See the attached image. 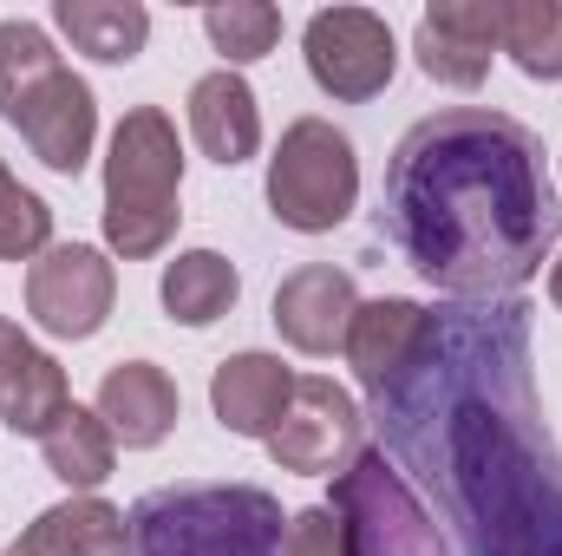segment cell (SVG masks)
<instances>
[{"label": "cell", "instance_id": "obj_1", "mask_svg": "<svg viewBox=\"0 0 562 556\" xmlns=\"http://www.w3.org/2000/svg\"><path fill=\"white\" fill-rule=\"evenodd\" d=\"M367 407L458 556H562V445L537 400L524 294L431 308L413 360Z\"/></svg>", "mask_w": 562, "mask_h": 556}, {"label": "cell", "instance_id": "obj_2", "mask_svg": "<svg viewBox=\"0 0 562 556\" xmlns=\"http://www.w3.org/2000/svg\"><path fill=\"white\" fill-rule=\"evenodd\" d=\"M543 138L491 105H445L386 157L380 236L451 301L517 294L562 243Z\"/></svg>", "mask_w": 562, "mask_h": 556}, {"label": "cell", "instance_id": "obj_3", "mask_svg": "<svg viewBox=\"0 0 562 556\" xmlns=\"http://www.w3.org/2000/svg\"><path fill=\"white\" fill-rule=\"evenodd\" d=\"M288 518L262 485H164L125 511L112 556H281Z\"/></svg>", "mask_w": 562, "mask_h": 556}, {"label": "cell", "instance_id": "obj_4", "mask_svg": "<svg viewBox=\"0 0 562 556\" xmlns=\"http://www.w3.org/2000/svg\"><path fill=\"white\" fill-rule=\"evenodd\" d=\"M177 190H183L177 125L157 105L125 112L119 132H112V157H105V243L125 263H144V256L170 249L177 216H183Z\"/></svg>", "mask_w": 562, "mask_h": 556}, {"label": "cell", "instance_id": "obj_5", "mask_svg": "<svg viewBox=\"0 0 562 556\" xmlns=\"http://www.w3.org/2000/svg\"><path fill=\"white\" fill-rule=\"evenodd\" d=\"M360 197V157L353 138L327 119H294L269 157V216L294 236H327L353 216Z\"/></svg>", "mask_w": 562, "mask_h": 556}, {"label": "cell", "instance_id": "obj_6", "mask_svg": "<svg viewBox=\"0 0 562 556\" xmlns=\"http://www.w3.org/2000/svg\"><path fill=\"white\" fill-rule=\"evenodd\" d=\"M327 511L340 524V551L347 556H451L438 518L425 511V498L400 478V465L386 452H360L334 478Z\"/></svg>", "mask_w": 562, "mask_h": 556}, {"label": "cell", "instance_id": "obj_7", "mask_svg": "<svg viewBox=\"0 0 562 556\" xmlns=\"http://www.w3.org/2000/svg\"><path fill=\"white\" fill-rule=\"evenodd\" d=\"M301 53H307V73L327 99H380L393 86V66H400V46H393V26L386 13L373 7H321L301 33Z\"/></svg>", "mask_w": 562, "mask_h": 556}, {"label": "cell", "instance_id": "obj_8", "mask_svg": "<svg viewBox=\"0 0 562 556\" xmlns=\"http://www.w3.org/2000/svg\"><path fill=\"white\" fill-rule=\"evenodd\" d=\"M112 301H119V276H112L105 249H92V243H53L26 269V314L53 341H92L105 327Z\"/></svg>", "mask_w": 562, "mask_h": 556}, {"label": "cell", "instance_id": "obj_9", "mask_svg": "<svg viewBox=\"0 0 562 556\" xmlns=\"http://www.w3.org/2000/svg\"><path fill=\"white\" fill-rule=\"evenodd\" d=\"M360 432H367V413L353 407V393L307 374V380H294V400L281 413L276 438H269V458L281 471L327 478V471H347L360 458Z\"/></svg>", "mask_w": 562, "mask_h": 556}, {"label": "cell", "instance_id": "obj_10", "mask_svg": "<svg viewBox=\"0 0 562 556\" xmlns=\"http://www.w3.org/2000/svg\"><path fill=\"white\" fill-rule=\"evenodd\" d=\"M497 33H504V0H431L413 33L419 73L451 92H477L491 79Z\"/></svg>", "mask_w": 562, "mask_h": 556}, {"label": "cell", "instance_id": "obj_11", "mask_svg": "<svg viewBox=\"0 0 562 556\" xmlns=\"http://www.w3.org/2000/svg\"><path fill=\"white\" fill-rule=\"evenodd\" d=\"M13 132L26 138V151H33L46 170L79 177L86 157H92V138H99V99H92V86H86L72 66H59L33 99L13 112Z\"/></svg>", "mask_w": 562, "mask_h": 556}, {"label": "cell", "instance_id": "obj_12", "mask_svg": "<svg viewBox=\"0 0 562 556\" xmlns=\"http://www.w3.org/2000/svg\"><path fill=\"white\" fill-rule=\"evenodd\" d=\"M353 314H360L353 276L334 269V263H301L276 288V327L294 354H334V347H347Z\"/></svg>", "mask_w": 562, "mask_h": 556}, {"label": "cell", "instance_id": "obj_13", "mask_svg": "<svg viewBox=\"0 0 562 556\" xmlns=\"http://www.w3.org/2000/svg\"><path fill=\"white\" fill-rule=\"evenodd\" d=\"M288 400H294V374L281 367L276 354H262V347L229 354L210 374V407L223 419V432H236V438H262L269 445L281 413H288Z\"/></svg>", "mask_w": 562, "mask_h": 556}, {"label": "cell", "instance_id": "obj_14", "mask_svg": "<svg viewBox=\"0 0 562 556\" xmlns=\"http://www.w3.org/2000/svg\"><path fill=\"white\" fill-rule=\"evenodd\" d=\"M92 413L112 425L119 445L150 452V445H164L170 425H177V380H170L164 367H150V360H119V367L99 380Z\"/></svg>", "mask_w": 562, "mask_h": 556}, {"label": "cell", "instance_id": "obj_15", "mask_svg": "<svg viewBox=\"0 0 562 556\" xmlns=\"http://www.w3.org/2000/svg\"><path fill=\"white\" fill-rule=\"evenodd\" d=\"M425 321H431V308L419 301H406V294H380V301H360V314H353V327H347V367H353V380L367 387V393H380L406 360H413V347L425 341Z\"/></svg>", "mask_w": 562, "mask_h": 556}, {"label": "cell", "instance_id": "obj_16", "mask_svg": "<svg viewBox=\"0 0 562 556\" xmlns=\"http://www.w3.org/2000/svg\"><path fill=\"white\" fill-rule=\"evenodd\" d=\"M190 132L203 144V157H216L223 170L249 164L262 151V112H256V92L243 73H203L190 86Z\"/></svg>", "mask_w": 562, "mask_h": 556}, {"label": "cell", "instance_id": "obj_17", "mask_svg": "<svg viewBox=\"0 0 562 556\" xmlns=\"http://www.w3.org/2000/svg\"><path fill=\"white\" fill-rule=\"evenodd\" d=\"M119 531H125V511H112L105 498L86 491V498H66V504L40 511L7 556H112Z\"/></svg>", "mask_w": 562, "mask_h": 556}, {"label": "cell", "instance_id": "obj_18", "mask_svg": "<svg viewBox=\"0 0 562 556\" xmlns=\"http://www.w3.org/2000/svg\"><path fill=\"white\" fill-rule=\"evenodd\" d=\"M40 458H46V471L59 485L99 491L112 478V465H119V438H112V425L92 413V407H66V413L40 432Z\"/></svg>", "mask_w": 562, "mask_h": 556}, {"label": "cell", "instance_id": "obj_19", "mask_svg": "<svg viewBox=\"0 0 562 556\" xmlns=\"http://www.w3.org/2000/svg\"><path fill=\"white\" fill-rule=\"evenodd\" d=\"M164 314L170 321H183V327H210V321H223L229 308H236V294H243V276H236V263L229 256H216V249H183L177 263H164Z\"/></svg>", "mask_w": 562, "mask_h": 556}, {"label": "cell", "instance_id": "obj_20", "mask_svg": "<svg viewBox=\"0 0 562 556\" xmlns=\"http://www.w3.org/2000/svg\"><path fill=\"white\" fill-rule=\"evenodd\" d=\"M53 26L79 53H92L105 66H132L144 53V40H150V13H144L138 0H59Z\"/></svg>", "mask_w": 562, "mask_h": 556}, {"label": "cell", "instance_id": "obj_21", "mask_svg": "<svg viewBox=\"0 0 562 556\" xmlns=\"http://www.w3.org/2000/svg\"><path fill=\"white\" fill-rule=\"evenodd\" d=\"M72 407V393H66V367L53 360V354H40V347H26L20 354V367L0 380V425L7 432H20V438H40L53 419Z\"/></svg>", "mask_w": 562, "mask_h": 556}, {"label": "cell", "instance_id": "obj_22", "mask_svg": "<svg viewBox=\"0 0 562 556\" xmlns=\"http://www.w3.org/2000/svg\"><path fill=\"white\" fill-rule=\"evenodd\" d=\"M497 46L517 59L524 79H562V0H504V33Z\"/></svg>", "mask_w": 562, "mask_h": 556}, {"label": "cell", "instance_id": "obj_23", "mask_svg": "<svg viewBox=\"0 0 562 556\" xmlns=\"http://www.w3.org/2000/svg\"><path fill=\"white\" fill-rule=\"evenodd\" d=\"M59 66H66V59L53 53L46 26H33V20H0V119L13 125V112H20Z\"/></svg>", "mask_w": 562, "mask_h": 556}, {"label": "cell", "instance_id": "obj_24", "mask_svg": "<svg viewBox=\"0 0 562 556\" xmlns=\"http://www.w3.org/2000/svg\"><path fill=\"white\" fill-rule=\"evenodd\" d=\"M203 33H210V46L229 59V73L236 66H256V59H269L281 40V13L269 0H216V7H203Z\"/></svg>", "mask_w": 562, "mask_h": 556}, {"label": "cell", "instance_id": "obj_25", "mask_svg": "<svg viewBox=\"0 0 562 556\" xmlns=\"http://www.w3.org/2000/svg\"><path fill=\"white\" fill-rule=\"evenodd\" d=\"M53 249V210L46 197H33L7 164H0V263H26Z\"/></svg>", "mask_w": 562, "mask_h": 556}, {"label": "cell", "instance_id": "obj_26", "mask_svg": "<svg viewBox=\"0 0 562 556\" xmlns=\"http://www.w3.org/2000/svg\"><path fill=\"white\" fill-rule=\"evenodd\" d=\"M281 556H347L340 551V524H334V511H327V504L294 511V518H288V551Z\"/></svg>", "mask_w": 562, "mask_h": 556}, {"label": "cell", "instance_id": "obj_27", "mask_svg": "<svg viewBox=\"0 0 562 556\" xmlns=\"http://www.w3.org/2000/svg\"><path fill=\"white\" fill-rule=\"evenodd\" d=\"M26 347H33V341H26V334H20V327H13V321L0 314V380H7L13 367H20V354H26Z\"/></svg>", "mask_w": 562, "mask_h": 556}, {"label": "cell", "instance_id": "obj_28", "mask_svg": "<svg viewBox=\"0 0 562 556\" xmlns=\"http://www.w3.org/2000/svg\"><path fill=\"white\" fill-rule=\"evenodd\" d=\"M550 301H557V308H562V263H557V269H550Z\"/></svg>", "mask_w": 562, "mask_h": 556}]
</instances>
